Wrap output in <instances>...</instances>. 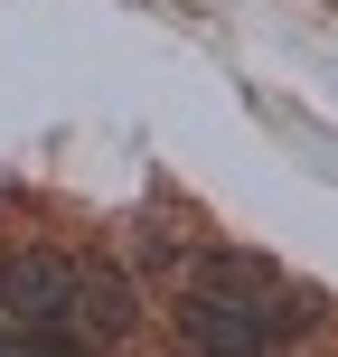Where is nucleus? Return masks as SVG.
I'll return each instance as SVG.
<instances>
[{
  "instance_id": "nucleus-1",
  "label": "nucleus",
  "mask_w": 338,
  "mask_h": 357,
  "mask_svg": "<svg viewBox=\"0 0 338 357\" xmlns=\"http://www.w3.org/2000/svg\"><path fill=\"white\" fill-rule=\"evenodd\" d=\"M320 291L282 282L263 254L245 245H216L197 254L188 291H178V339L188 348H216V357H254V348H282V339H310L320 329Z\"/></svg>"
},
{
  "instance_id": "nucleus-2",
  "label": "nucleus",
  "mask_w": 338,
  "mask_h": 357,
  "mask_svg": "<svg viewBox=\"0 0 338 357\" xmlns=\"http://www.w3.org/2000/svg\"><path fill=\"white\" fill-rule=\"evenodd\" d=\"M75 273H85V254H47V245L0 264V320L19 329V348H94L75 329Z\"/></svg>"
},
{
  "instance_id": "nucleus-3",
  "label": "nucleus",
  "mask_w": 338,
  "mask_h": 357,
  "mask_svg": "<svg viewBox=\"0 0 338 357\" xmlns=\"http://www.w3.org/2000/svg\"><path fill=\"white\" fill-rule=\"evenodd\" d=\"M75 329H85L94 348H113V339L141 329V291H132L123 264H85V273H75Z\"/></svg>"
},
{
  "instance_id": "nucleus-4",
  "label": "nucleus",
  "mask_w": 338,
  "mask_h": 357,
  "mask_svg": "<svg viewBox=\"0 0 338 357\" xmlns=\"http://www.w3.org/2000/svg\"><path fill=\"white\" fill-rule=\"evenodd\" d=\"M0 348H19V329H10V320H0Z\"/></svg>"
}]
</instances>
